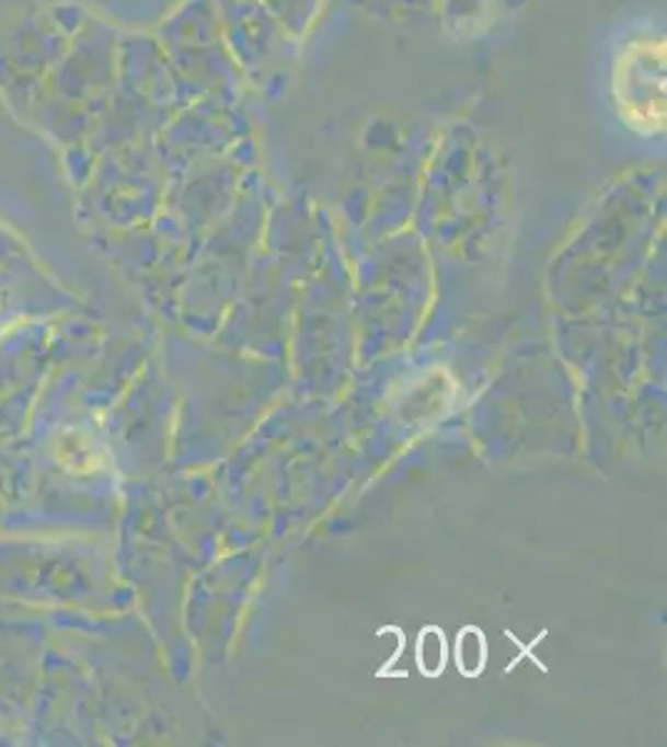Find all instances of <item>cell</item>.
I'll list each match as a JSON object with an SVG mask.
<instances>
[{
	"mask_svg": "<svg viewBox=\"0 0 667 747\" xmlns=\"http://www.w3.org/2000/svg\"><path fill=\"white\" fill-rule=\"evenodd\" d=\"M545 635H548V631L538 633V635L533 637V643H531V645H524V643H520V637H516V633H514V631H506V637H510V643H514L516 648H518V658L508 665V668H506V676H510V673L516 670V665H518L520 660H531L538 670L548 673V665H545L543 660H538L536 655H533V648H536V645H541V643L545 641Z\"/></svg>",
	"mask_w": 667,
	"mask_h": 747,
	"instance_id": "4",
	"label": "cell"
},
{
	"mask_svg": "<svg viewBox=\"0 0 667 747\" xmlns=\"http://www.w3.org/2000/svg\"><path fill=\"white\" fill-rule=\"evenodd\" d=\"M613 95L620 117L641 135L665 130V41L628 43L616 62Z\"/></svg>",
	"mask_w": 667,
	"mask_h": 747,
	"instance_id": "1",
	"label": "cell"
},
{
	"mask_svg": "<svg viewBox=\"0 0 667 747\" xmlns=\"http://www.w3.org/2000/svg\"><path fill=\"white\" fill-rule=\"evenodd\" d=\"M379 631H387V633H394L396 635V651L391 655L389 663L383 665V668L377 670V678H396V673L391 670L394 668V663L401 658V653H404V645H406V635H404V628L399 625H387V628H379Z\"/></svg>",
	"mask_w": 667,
	"mask_h": 747,
	"instance_id": "5",
	"label": "cell"
},
{
	"mask_svg": "<svg viewBox=\"0 0 667 747\" xmlns=\"http://www.w3.org/2000/svg\"><path fill=\"white\" fill-rule=\"evenodd\" d=\"M453 660L463 678H479L488 665V641L479 625H463L453 643Z\"/></svg>",
	"mask_w": 667,
	"mask_h": 747,
	"instance_id": "2",
	"label": "cell"
},
{
	"mask_svg": "<svg viewBox=\"0 0 667 747\" xmlns=\"http://www.w3.org/2000/svg\"><path fill=\"white\" fill-rule=\"evenodd\" d=\"M449 665V641L444 628L426 625L416 637V668L424 678H438Z\"/></svg>",
	"mask_w": 667,
	"mask_h": 747,
	"instance_id": "3",
	"label": "cell"
}]
</instances>
